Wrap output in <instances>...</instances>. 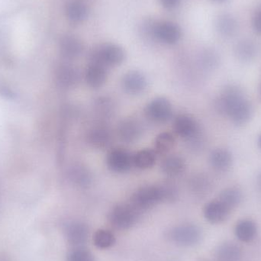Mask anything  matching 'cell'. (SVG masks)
I'll return each mask as SVG.
<instances>
[{"mask_svg":"<svg viewBox=\"0 0 261 261\" xmlns=\"http://www.w3.org/2000/svg\"><path fill=\"white\" fill-rule=\"evenodd\" d=\"M218 112L228 116L233 123L243 125L252 117L253 107L243 91L236 86H228L216 100Z\"/></svg>","mask_w":261,"mask_h":261,"instance_id":"6da1fadb","label":"cell"},{"mask_svg":"<svg viewBox=\"0 0 261 261\" xmlns=\"http://www.w3.org/2000/svg\"><path fill=\"white\" fill-rule=\"evenodd\" d=\"M162 202L165 200L162 185L160 184L144 186L138 189L130 196L129 203L141 213Z\"/></svg>","mask_w":261,"mask_h":261,"instance_id":"7a4b0ae2","label":"cell"},{"mask_svg":"<svg viewBox=\"0 0 261 261\" xmlns=\"http://www.w3.org/2000/svg\"><path fill=\"white\" fill-rule=\"evenodd\" d=\"M125 50L115 44H104L93 50L90 55V62L98 63L104 67L120 65L125 61Z\"/></svg>","mask_w":261,"mask_h":261,"instance_id":"3957f363","label":"cell"},{"mask_svg":"<svg viewBox=\"0 0 261 261\" xmlns=\"http://www.w3.org/2000/svg\"><path fill=\"white\" fill-rule=\"evenodd\" d=\"M140 213L130 203H119L114 205L109 213L110 224L119 230L132 228L138 221Z\"/></svg>","mask_w":261,"mask_h":261,"instance_id":"277c9868","label":"cell"},{"mask_svg":"<svg viewBox=\"0 0 261 261\" xmlns=\"http://www.w3.org/2000/svg\"><path fill=\"white\" fill-rule=\"evenodd\" d=\"M173 130L176 135L191 144H202L200 128L196 119L190 115L180 114L176 116L173 122Z\"/></svg>","mask_w":261,"mask_h":261,"instance_id":"5b68a950","label":"cell"},{"mask_svg":"<svg viewBox=\"0 0 261 261\" xmlns=\"http://www.w3.org/2000/svg\"><path fill=\"white\" fill-rule=\"evenodd\" d=\"M169 237L172 242L179 246H194L202 239V230L193 224H184L172 228Z\"/></svg>","mask_w":261,"mask_h":261,"instance_id":"8992f818","label":"cell"},{"mask_svg":"<svg viewBox=\"0 0 261 261\" xmlns=\"http://www.w3.org/2000/svg\"><path fill=\"white\" fill-rule=\"evenodd\" d=\"M146 116L155 123H165L173 116V106L166 97L159 96L152 99L146 106Z\"/></svg>","mask_w":261,"mask_h":261,"instance_id":"52a82bcc","label":"cell"},{"mask_svg":"<svg viewBox=\"0 0 261 261\" xmlns=\"http://www.w3.org/2000/svg\"><path fill=\"white\" fill-rule=\"evenodd\" d=\"M107 164L111 171L125 173L133 167V155L125 149H112L107 154Z\"/></svg>","mask_w":261,"mask_h":261,"instance_id":"ba28073f","label":"cell"},{"mask_svg":"<svg viewBox=\"0 0 261 261\" xmlns=\"http://www.w3.org/2000/svg\"><path fill=\"white\" fill-rule=\"evenodd\" d=\"M147 79L139 70H130L122 76L121 84L125 93L132 96H138L145 91Z\"/></svg>","mask_w":261,"mask_h":261,"instance_id":"9c48e42d","label":"cell"},{"mask_svg":"<svg viewBox=\"0 0 261 261\" xmlns=\"http://www.w3.org/2000/svg\"><path fill=\"white\" fill-rule=\"evenodd\" d=\"M64 234L70 245L81 248L87 243L89 228L87 224L80 221L68 222L64 227Z\"/></svg>","mask_w":261,"mask_h":261,"instance_id":"30bf717a","label":"cell"},{"mask_svg":"<svg viewBox=\"0 0 261 261\" xmlns=\"http://www.w3.org/2000/svg\"><path fill=\"white\" fill-rule=\"evenodd\" d=\"M113 134L111 130L104 125L93 127L87 132L86 140L89 145L96 149H107L113 143Z\"/></svg>","mask_w":261,"mask_h":261,"instance_id":"8fae6325","label":"cell"},{"mask_svg":"<svg viewBox=\"0 0 261 261\" xmlns=\"http://www.w3.org/2000/svg\"><path fill=\"white\" fill-rule=\"evenodd\" d=\"M117 135L122 142L132 144L141 138L142 128L138 121L132 118H127L118 124Z\"/></svg>","mask_w":261,"mask_h":261,"instance_id":"7c38bea8","label":"cell"},{"mask_svg":"<svg viewBox=\"0 0 261 261\" xmlns=\"http://www.w3.org/2000/svg\"><path fill=\"white\" fill-rule=\"evenodd\" d=\"M153 35L161 42L174 44L181 38L180 28L170 21H164L156 24L153 29Z\"/></svg>","mask_w":261,"mask_h":261,"instance_id":"4fadbf2b","label":"cell"},{"mask_svg":"<svg viewBox=\"0 0 261 261\" xmlns=\"http://www.w3.org/2000/svg\"><path fill=\"white\" fill-rule=\"evenodd\" d=\"M81 79L79 70L70 64H61L57 69L56 80L60 87L64 89L73 88Z\"/></svg>","mask_w":261,"mask_h":261,"instance_id":"5bb4252c","label":"cell"},{"mask_svg":"<svg viewBox=\"0 0 261 261\" xmlns=\"http://www.w3.org/2000/svg\"><path fill=\"white\" fill-rule=\"evenodd\" d=\"M107 67L98 63L90 62L85 70L84 80L89 87L99 89L107 82Z\"/></svg>","mask_w":261,"mask_h":261,"instance_id":"9a60e30c","label":"cell"},{"mask_svg":"<svg viewBox=\"0 0 261 261\" xmlns=\"http://www.w3.org/2000/svg\"><path fill=\"white\" fill-rule=\"evenodd\" d=\"M230 210L217 200L211 201L204 207L203 215L207 221L212 224H219L226 220L229 216Z\"/></svg>","mask_w":261,"mask_h":261,"instance_id":"2e32d148","label":"cell"},{"mask_svg":"<svg viewBox=\"0 0 261 261\" xmlns=\"http://www.w3.org/2000/svg\"><path fill=\"white\" fill-rule=\"evenodd\" d=\"M60 51L67 59L78 58L83 52L82 42L79 38L73 35H64L60 41Z\"/></svg>","mask_w":261,"mask_h":261,"instance_id":"e0dca14e","label":"cell"},{"mask_svg":"<svg viewBox=\"0 0 261 261\" xmlns=\"http://www.w3.org/2000/svg\"><path fill=\"white\" fill-rule=\"evenodd\" d=\"M161 168L164 174L170 177H176L185 171L186 162L179 155H168L161 162Z\"/></svg>","mask_w":261,"mask_h":261,"instance_id":"ac0fdd59","label":"cell"},{"mask_svg":"<svg viewBox=\"0 0 261 261\" xmlns=\"http://www.w3.org/2000/svg\"><path fill=\"white\" fill-rule=\"evenodd\" d=\"M68 176L70 180L81 188H87L93 181L90 170L81 164H73L69 170Z\"/></svg>","mask_w":261,"mask_h":261,"instance_id":"d6986e66","label":"cell"},{"mask_svg":"<svg viewBox=\"0 0 261 261\" xmlns=\"http://www.w3.org/2000/svg\"><path fill=\"white\" fill-rule=\"evenodd\" d=\"M218 261H242L243 253L239 245L227 242L219 245L216 251Z\"/></svg>","mask_w":261,"mask_h":261,"instance_id":"ffe728a7","label":"cell"},{"mask_svg":"<svg viewBox=\"0 0 261 261\" xmlns=\"http://www.w3.org/2000/svg\"><path fill=\"white\" fill-rule=\"evenodd\" d=\"M210 162L215 170L226 171L232 164V156L226 149H215L210 153Z\"/></svg>","mask_w":261,"mask_h":261,"instance_id":"44dd1931","label":"cell"},{"mask_svg":"<svg viewBox=\"0 0 261 261\" xmlns=\"http://www.w3.org/2000/svg\"><path fill=\"white\" fill-rule=\"evenodd\" d=\"M257 228L256 224L249 219H244L238 222L234 228V234L242 242H252L257 236Z\"/></svg>","mask_w":261,"mask_h":261,"instance_id":"7402d4cb","label":"cell"},{"mask_svg":"<svg viewBox=\"0 0 261 261\" xmlns=\"http://www.w3.org/2000/svg\"><path fill=\"white\" fill-rule=\"evenodd\" d=\"M156 153L151 149H142L133 154V166L139 170H147L153 167Z\"/></svg>","mask_w":261,"mask_h":261,"instance_id":"603a6c76","label":"cell"},{"mask_svg":"<svg viewBox=\"0 0 261 261\" xmlns=\"http://www.w3.org/2000/svg\"><path fill=\"white\" fill-rule=\"evenodd\" d=\"M216 29L224 37H232L238 30L236 18L228 13L222 14L216 20Z\"/></svg>","mask_w":261,"mask_h":261,"instance_id":"cb8c5ba5","label":"cell"},{"mask_svg":"<svg viewBox=\"0 0 261 261\" xmlns=\"http://www.w3.org/2000/svg\"><path fill=\"white\" fill-rule=\"evenodd\" d=\"M176 144V138L170 132H163L156 137L153 149L156 155H166L171 151Z\"/></svg>","mask_w":261,"mask_h":261,"instance_id":"d4e9b609","label":"cell"},{"mask_svg":"<svg viewBox=\"0 0 261 261\" xmlns=\"http://www.w3.org/2000/svg\"><path fill=\"white\" fill-rule=\"evenodd\" d=\"M242 199L243 195L239 189L229 187L221 192L218 199L231 211L240 205Z\"/></svg>","mask_w":261,"mask_h":261,"instance_id":"484cf974","label":"cell"},{"mask_svg":"<svg viewBox=\"0 0 261 261\" xmlns=\"http://www.w3.org/2000/svg\"><path fill=\"white\" fill-rule=\"evenodd\" d=\"M257 54V47L251 40H242L236 47V55L240 61L248 62L252 61Z\"/></svg>","mask_w":261,"mask_h":261,"instance_id":"4316f807","label":"cell"},{"mask_svg":"<svg viewBox=\"0 0 261 261\" xmlns=\"http://www.w3.org/2000/svg\"><path fill=\"white\" fill-rule=\"evenodd\" d=\"M66 14L70 21L73 22H81L87 18L88 9L83 2L74 0L67 5Z\"/></svg>","mask_w":261,"mask_h":261,"instance_id":"83f0119b","label":"cell"},{"mask_svg":"<svg viewBox=\"0 0 261 261\" xmlns=\"http://www.w3.org/2000/svg\"><path fill=\"white\" fill-rule=\"evenodd\" d=\"M94 110L99 117L102 119L110 118L115 111L114 102L110 97L101 96L95 101Z\"/></svg>","mask_w":261,"mask_h":261,"instance_id":"f1b7e54d","label":"cell"},{"mask_svg":"<svg viewBox=\"0 0 261 261\" xmlns=\"http://www.w3.org/2000/svg\"><path fill=\"white\" fill-rule=\"evenodd\" d=\"M93 244L99 249H107L116 242L114 234L110 230L99 229L93 234Z\"/></svg>","mask_w":261,"mask_h":261,"instance_id":"f546056e","label":"cell"},{"mask_svg":"<svg viewBox=\"0 0 261 261\" xmlns=\"http://www.w3.org/2000/svg\"><path fill=\"white\" fill-rule=\"evenodd\" d=\"M190 187L195 193L202 194L208 191L210 187V181L207 177L202 175H197L190 179Z\"/></svg>","mask_w":261,"mask_h":261,"instance_id":"4dcf8cb0","label":"cell"},{"mask_svg":"<svg viewBox=\"0 0 261 261\" xmlns=\"http://www.w3.org/2000/svg\"><path fill=\"white\" fill-rule=\"evenodd\" d=\"M67 261H95V257L90 251L81 247L69 253Z\"/></svg>","mask_w":261,"mask_h":261,"instance_id":"1f68e13d","label":"cell"},{"mask_svg":"<svg viewBox=\"0 0 261 261\" xmlns=\"http://www.w3.org/2000/svg\"><path fill=\"white\" fill-rule=\"evenodd\" d=\"M252 27L257 34L261 35V8L257 9L253 15Z\"/></svg>","mask_w":261,"mask_h":261,"instance_id":"d6a6232c","label":"cell"},{"mask_svg":"<svg viewBox=\"0 0 261 261\" xmlns=\"http://www.w3.org/2000/svg\"><path fill=\"white\" fill-rule=\"evenodd\" d=\"M0 93H1L2 96H4L5 98H7V99H13L15 97V93H13L12 90H11L9 87H6V86L0 87Z\"/></svg>","mask_w":261,"mask_h":261,"instance_id":"836d02e7","label":"cell"},{"mask_svg":"<svg viewBox=\"0 0 261 261\" xmlns=\"http://www.w3.org/2000/svg\"><path fill=\"white\" fill-rule=\"evenodd\" d=\"M164 7L167 9H173L179 4L180 0H159Z\"/></svg>","mask_w":261,"mask_h":261,"instance_id":"e575fe53","label":"cell"},{"mask_svg":"<svg viewBox=\"0 0 261 261\" xmlns=\"http://www.w3.org/2000/svg\"><path fill=\"white\" fill-rule=\"evenodd\" d=\"M213 1L216 2V3H222L227 1V0H213Z\"/></svg>","mask_w":261,"mask_h":261,"instance_id":"d590c367","label":"cell"},{"mask_svg":"<svg viewBox=\"0 0 261 261\" xmlns=\"http://www.w3.org/2000/svg\"><path fill=\"white\" fill-rule=\"evenodd\" d=\"M258 145L259 147H260V148L261 149V135H260V137H259L258 138Z\"/></svg>","mask_w":261,"mask_h":261,"instance_id":"8d00e7d4","label":"cell"},{"mask_svg":"<svg viewBox=\"0 0 261 261\" xmlns=\"http://www.w3.org/2000/svg\"><path fill=\"white\" fill-rule=\"evenodd\" d=\"M258 184H259V187H260L261 188V174H260V176H259V178H258Z\"/></svg>","mask_w":261,"mask_h":261,"instance_id":"74e56055","label":"cell"},{"mask_svg":"<svg viewBox=\"0 0 261 261\" xmlns=\"http://www.w3.org/2000/svg\"><path fill=\"white\" fill-rule=\"evenodd\" d=\"M0 261H8V260L6 259V257H1Z\"/></svg>","mask_w":261,"mask_h":261,"instance_id":"f35d334b","label":"cell"},{"mask_svg":"<svg viewBox=\"0 0 261 261\" xmlns=\"http://www.w3.org/2000/svg\"><path fill=\"white\" fill-rule=\"evenodd\" d=\"M260 93H261V85H260Z\"/></svg>","mask_w":261,"mask_h":261,"instance_id":"ab89813d","label":"cell"}]
</instances>
